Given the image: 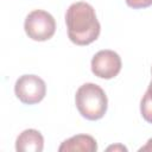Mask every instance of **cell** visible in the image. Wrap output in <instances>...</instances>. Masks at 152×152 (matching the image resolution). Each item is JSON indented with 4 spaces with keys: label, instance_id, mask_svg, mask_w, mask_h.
Returning <instances> with one entry per match:
<instances>
[{
    "label": "cell",
    "instance_id": "obj_1",
    "mask_svg": "<svg viewBox=\"0 0 152 152\" xmlns=\"http://www.w3.org/2000/svg\"><path fill=\"white\" fill-rule=\"evenodd\" d=\"M68 37L71 43L83 46L95 42L101 31L94 7L86 1L71 4L65 13Z\"/></svg>",
    "mask_w": 152,
    "mask_h": 152
},
{
    "label": "cell",
    "instance_id": "obj_2",
    "mask_svg": "<svg viewBox=\"0 0 152 152\" xmlns=\"http://www.w3.org/2000/svg\"><path fill=\"white\" fill-rule=\"evenodd\" d=\"M75 103L78 113L89 121L102 119L108 108V99L104 90L91 82L80 86L76 90Z\"/></svg>",
    "mask_w": 152,
    "mask_h": 152
},
{
    "label": "cell",
    "instance_id": "obj_3",
    "mask_svg": "<svg viewBox=\"0 0 152 152\" xmlns=\"http://www.w3.org/2000/svg\"><path fill=\"white\" fill-rule=\"evenodd\" d=\"M24 30L27 37L32 40L45 42L55 34L56 20L44 10H33L25 18Z\"/></svg>",
    "mask_w": 152,
    "mask_h": 152
},
{
    "label": "cell",
    "instance_id": "obj_4",
    "mask_svg": "<svg viewBox=\"0 0 152 152\" xmlns=\"http://www.w3.org/2000/svg\"><path fill=\"white\" fill-rule=\"evenodd\" d=\"M14 94L24 104H36L45 97L46 84L37 75H21L15 81Z\"/></svg>",
    "mask_w": 152,
    "mask_h": 152
},
{
    "label": "cell",
    "instance_id": "obj_5",
    "mask_svg": "<svg viewBox=\"0 0 152 152\" xmlns=\"http://www.w3.org/2000/svg\"><path fill=\"white\" fill-rule=\"evenodd\" d=\"M91 71L95 76L103 80H110L121 71V57L113 50H100L96 52L90 62Z\"/></svg>",
    "mask_w": 152,
    "mask_h": 152
},
{
    "label": "cell",
    "instance_id": "obj_6",
    "mask_svg": "<svg viewBox=\"0 0 152 152\" xmlns=\"http://www.w3.org/2000/svg\"><path fill=\"white\" fill-rule=\"evenodd\" d=\"M44 148V138L37 129H24L15 139V150L18 152H42Z\"/></svg>",
    "mask_w": 152,
    "mask_h": 152
},
{
    "label": "cell",
    "instance_id": "obj_7",
    "mask_svg": "<svg viewBox=\"0 0 152 152\" xmlns=\"http://www.w3.org/2000/svg\"><path fill=\"white\" fill-rule=\"evenodd\" d=\"M59 152H96L97 142L95 138L89 134H76L64 140L59 147Z\"/></svg>",
    "mask_w": 152,
    "mask_h": 152
},
{
    "label": "cell",
    "instance_id": "obj_8",
    "mask_svg": "<svg viewBox=\"0 0 152 152\" xmlns=\"http://www.w3.org/2000/svg\"><path fill=\"white\" fill-rule=\"evenodd\" d=\"M140 114L145 121L152 124V80L140 101Z\"/></svg>",
    "mask_w": 152,
    "mask_h": 152
},
{
    "label": "cell",
    "instance_id": "obj_9",
    "mask_svg": "<svg viewBox=\"0 0 152 152\" xmlns=\"http://www.w3.org/2000/svg\"><path fill=\"white\" fill-rule=\"evenodd\" d=\"M126 5L131 8L139 10V8H146L152 6V0H125Z\"/></svg>",
    "mask_w": 152,
    "mask_h": 152
},
{
    "label": "cell",
    "instance_id": "obj_10",
    "mask_svg": "<svg viewBox=\"0 0 152 152\" xmlns=\"http://www.w3.org/2000/svg\"><path fill=\"white\" fill-rule=\"evenodd\" d=\"M107 151H127V147H125L121 144H116V145H112L109 147H107Z\"/></svg>",
    "mask_w": 152,
    "mask_h": 152
},
{
    "label": "cell",
    "instance_id": "obj_11",
    "mask_svg": "<svg viewBox=\"0 0 152 152\" xmlns=\"http://www.w3.org/2000/svg\"><path fill=\"white\" fill-rule=\"evenodd\" d=\"M139 151L140 152H142V151H150V152H152V138L148 139L147 142H146V145H144L142 147H140Z\"/></svg>",
    "mask_w": 152,
    "mask_h": 152
},
{
    "label": "cell",
    "instance_id": "obj_12",
    "mask_svg": "<svg viewBox=\"0 0 152 152\" xmlns=\"http://www.w3.org/2000/svg\"><path fill=\"white\" fill-rule=\"evenodd\" d=\"M151 75H152V66H151Z\"/></svg>",
    "mask_w": 152,
    "mask_h": 152
}]
</instances>
